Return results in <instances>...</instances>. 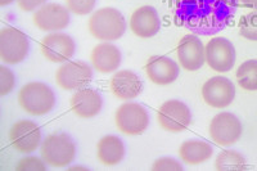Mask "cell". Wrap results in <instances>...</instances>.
<instances>
[{
	"label": "cell",
	"instance_id": "obj_1",
	"mask_svg": "<svg viewBox=\"0 0 257 171\" xmlns=\"http://www.w3.org/2000/svg\"><path fill=\"white\" fill-rule=\"evenodd\" d=\"M237 8L238 0H175L174 16L196 35H215L230 24Z\"/></svg>",
	"mask_w": 257,
	"mask_h": 171
},
{
	"label": "cell",
	"instance_id": "obj_2",
	"mask_svg": "<svg viewBox=\"0 0 257 171\" xmlns=\"http://www.w3.org/2000/svg\"><path fill=\"white\" fill-rule=\"evenodd\" d=\"M18 103L32 116H44L56 107V94L45 82L31 81L21 88Z\"/></svg>",
	"mask_w": 257,
	"mask_h": 171
},
{
	"label": "cell",
	"instance_id": "obj_3",
	"mask_svg": "<svg viewBox=\"0 0 257 171\" xmlns=\"http://www.w3.org/2000/svg\"><path fill=\"white\" fill-rule=\"evenodd\" d=\"M89 31L100 41H114L122 38L126 31V21L116 8H100L89 18Z\"/></svg>",
	"mask_w": 257,
	"mask_h": 171
},
{
	"label": "cell",
	"instance_id": "obj_4",
	"mask_svg": "<svg viewBox=\"0 0 257 171\" xmlns=\"http://www.w3.org/2000/svg\"><path fill=\"white\" fill-rule=\"evenodd\" d=\"M40 154L47 165L52 167H67L76 157V144L68 134L57 131L43 140Z\"/></svg>",
	"mask_w": 257,
	"mask_h": 171
},
{
	"label": "cell",
	"instance_id": "obj_5",
	"mask_svg": "<svg viewBox=\"0 0 257 171\" xmlns=\"http://www.w3.org/2000/svg\"><path fill=\"white\" fill-rule=\"evenodd\" d=\"M30 52V41L24 31L8 26L0 31V58L6 64L24 62Z\"/></svg>",
	"mask_w": 257,
	"mask_h": 171
},
{
	"label": "cell",
	"instance_id": "obj_6",
	"mask_svg": "<svg viewBox=\"0 0 257 171\" xmlns=\"http://www.w3.org/2000/svg\"><path fill=\"white\" fill-rule=\"evenodd\" d=\"M118 130L126 135H141L149 125V115L139 103H123L114 115Z\"/></svg>",
	"mask_w": 257,
	"mask_h": 171
},
{
	"label": "cell",
	"instance_id": "obj_7",
	"mask_svg": "<svg viewBox=\"0 0 257 171\" xmlns=\"http://www.w3.org/2000/svg\"><path fill=\"white\" fill-rule=\"evenodd\" d=\"M41 138L40 126L31 120H20L9 130V142L12 147L24 154L35 152L43 143Z\"/></svg>",
	"mask_w": 257,
	"mask_h": 171
},
{
	"label": "cell",
	"instance_id": "obj_8",
	"mask_svg": "<svg viewBox=\"0 0 257 171\" xmlns=\"http://www.w3.org/2000/svg\"><path fill=\"white\" fill-rule=\"evenodd\" d=\"M157 121L164 130L181 133L187 130L192 121L189 107L181 101L171 99L165 102L157 112Z\"/></svg>",
	"mask_w": 257,
	"mask_h": 171
},
{
	"label": "cell",
	"instance_id": "obj_9",
	"mask_svg": "<svg viewBox=\"0 0 257 171\" xmlns=\"http://www.w3.org/2000/svg\"><path fill=\"white\" fill-rule=\"evenodd\" d=\"M93 80V68L82 61H67L56 72V81L64 90H79Z\"/></svg>",
	"mask_w": 257,
	"mask_h": 171
},
{
	"label": "cell",
	"instance_id": "obj_10",
	"mask_svg": "<svg viewBox=\"0 0 257 171\" xmlns=\"http://www.w3.org/2000/svg\"><path fill=\"white\" fill-rule=\"evenodd\" d=\"M242 135V124L231 112H220L210 124V136L216 144L222 147L233 145Z\"/></svg>",
	"mask_w": 257,
	"mask_h": 171
},
{
	"label": "cell",
	"instance_id": "obj_11",
	"mask_svg": "<svg viewBox=\"0 0 257 171\" xmlns=\"http://www.w3.org/2000/svg\"><path fill=\"white\" fill-rule=\"evenodd\" d=\"M206 63L216 72H228L234 67L237 53L230 40L213 38L206 45Z\"/></svg>",
	"mask_w": 257,
	"mask_h": 171
},
{
	"label": "cell",
	"instance_id": "obj_12",
	"mask_svg": "<svg viewBox=\"0 0 257 171\" xmlns=\"http://www.w3.org/2000/svg\"><path fill=\"white\" fill-rule=\"evenodd\" d=\"M40 49L45 58L53 63L67 62L75 54L76 44L70 35L64 32L54 31L45 36L40 44Z\"/></svg>",
	"mask_w": 257,
	"mask_h": 171
},
{
	"label": "cell",
	"instance_id": "obj_13",
	"mask_svg": "<svg viewBox=\"0 0 257 171\" xmlns=\"http://www.w3.org/2000/svg\"><path fill=\"white\" fill-rule=\"evenodd\" d=\"M202 98L210 107H228L235 98V87L228 77L215 76L202 87Z\"/></svg>",
	"mask_w": 257,
	"mask_h": 171
},
{
	"label": "cell",
	"instance_id": "obj_14",
	"mask_svg": "<svg viewBox=\"0 0 257 171\" xmlns=\"http://www.w3.org/2000/svg\"><path fill=\"white\" fill-rule=\"evenodd\" d=\"M32 21L41 31H62L70 25L71 16L62 4L47 3L35 11Z\"/></svg>",
	"mask_w": 257,
	"mask_h": 171
},
{
	"label": "cell",
	"instance_id": "obj_15",
	"mask_svg": "<svg viewBox=\"0 0 257 171\" xmlns=\"http://www.w3.org/2000/svg\"><path fill=\"white\" fill-rule=\"evenodd\" d=\"M176 53L179 63L187 71L199 70L206 62L205 47L194 34H188L180 39Z\"/></svg>",
	"mask_w": 257,
	"mask_h": 171
},
{
	"label": "cell",
	"instance_id": "obj_16",
	"mask_svg": "<svg viewBox=\"0 0 257 171\" xmlns=\"http://www.w3.org/2000/svg\"><path fill=\"white\" fill-rule=\"evenodd\" d=\"M71 110L82 119H91L99 115L103 108V98L98 90L82 88L71 97Z\"/></svg>",
	"mask_w": 257,
	"mask_h": 171
},
{
	"label": "cell",
	"instance_id": "obj_17",
	"mask_svg": "<svg viewBox=\"0 0 257 171\" xmlns=\"http://www.w3.org/2000/svg\"><path fill=\"white\" fill-rule=\"evenodd\" d=\"M146 72L156 85H170L179 76V66L166 55H153L147 61Z\"/></svg>",
	"mask_w": 257,
	"mask_h": 171
},
{
	"label": "cell",
	"instance_id": "obj_18",
	"mask_svg": "<svg viewBox=\"0 0 257 171\" xmlns=\"http://www.w3.org/2000/svg\"><path fill=\"white\" fill-rule=\"evenodd\" d=\"M130 29L135 35L143 39L157 35L161 29V21L157 11L151 6L138 8L130 17Z\"/></svg>",
	"mask_w": 257,
	"mask_h": 171
},
{
	"label": "cell",
	"instance_id": "obj_19",
	"mask_svg": "<svg viewBox=\"0 0 257 171\" xmlns=\"http://www.w3.org/2000/svg\"><path fill=\"white\" fill-rule=\"evenodd\" d=\"M109 88L114 97L122 101H130L143 92V81L134 71L122 70L117 71L112 76Z\"/></svg>",
	"mask_w": 257,
	"mask_h": 171
},
{
	"label": "cell",
	"instance_id": "obj_20",
	"mask_svg": "<svg viewBox=\"0 0 257 171\" xmlns=\"http://www.w3.org/2000/svg\"><path fill=\"white\" fill-rule=\"evenodd\" d=\"M90 61L98 72L111 73L120 67L122 62V54L116 45L105 41V43L98 44L94 48L90 54Z\"/></svg>",
	"mask_w": 257,
	"mask_h": 171
},
{
	"label": "cell",
	"instance_id": "obj_21",
	"mask_svg": "<svg viewBox=\"0 0 257 171\" xmlns=\"http://www.w3.org/2000/svg\"><path fill=\"white\" fill-rule=\"evenodd\" d=\"M125 145L122 140L116 135H105L98 142L96 156L105 166H116L125 158Z\"/></svg>",
	"mask_w": 257,
	"mask_h": 171
},
{
	"label": "cell",
	"instance_id": "obj_22",
	"mask_svg": "<svg viewBox=\"0 0 257 171\" xmlns=\"http://www.w3.org/2000/svg\"><path fill=\"white\" fill-rule=\"evenodd\" d=\"M213 154V148L210 143L199 139H190L179 148V156L188 165H201Z\"/></svg>",
	"mask_w": 257,
	"mask_h": 171
},
{
	"label": "cell",
	"instance_id": "obj_23",
	"mask_svg": "<svg viewBox=\"0 0 257 171\" xmlns=\"http://www.w3.org/2000/svg\"><path fill=\"white\" fill-rule=\"evenodd\" d=\"M217 171H243L247 170V159L240 152L234 149L221 151L215 161Z\"/></svg>",
	"mask_w": 257,
	"mask_h": 171
},
{
	"label": "cell",
	"instance_id": "obj_24",
	"mask_svg": "<svg viewBox=\"0 0 257 171\" xmlns=\"http://www.w3.org/2000/svg\"><path fill=\"white\" fill-rule=\"evenodd\" d=\"M237 81L242 89L254 92L257 90V59H248L238 67Z\"/></svg>",
	"mask_w": 257,
	"mask_h": 171
},
{
	"label": "cell",
	"instance_id": "obj_25",
	"mask_svg": "<svg viewBox=\"0 0 257 171\" xmlns=\"http://www.w3.org/2000/svg\"><path fill=\"white\" fill-rule=\"evenodd\" d=\"M239 32L247 40L257 41V11L240 18Z\"/></svg>",
	"mask_w": 257,
	"mask_h": 171
},
{
	"label": "cell",
	"instance_id": "obj_26",
	"mask_svg": "<svg viewBox=\"0 0 257 171\" xmlns=\"http://www.w3.org/2000/svg\"><path fill=\"white\" fill-rule=\"evenodd\" d=\"M16 77L15 73L7 66L0 67V96H7L15 89Z\"/></svg>",
	"mask_w": 257,
	"mask_h": 171
},
{
	"label": "cell",
	"instance_id": "obj_27",
	"mask_svg": "<svg viewBox=\"0 0 257 171\" xmlns=\"http://www.w3.org/2000/svg\"><path fill=\"white\" fill-rule=\"evenodd\" d=\"M17 171H45L47 170V162L43 158L35 156H29L20 159L16 166Z\"/></svg>",
	"mask_w": 257,
	"mask_h": 171
},
{
	"label": "cell",
	"instance_id": "obj_28",
	"mask_svg": "<svg viewBox=\"0 0 257 171\" xmlns=\"http://www.w3.org/2000/svg\"><path fill=\"white\" fill-rule=\"evenodd\" d=\"M70 12L77 16H85L93 12L96 0H66Z\"/></svg>",
	"mask_w": 257,
	"mask_h": 171
},
{
	"label": "cell",
	"instance_id": "obj_29",
	"mask_svg": "<svg viewBox=\"0 0 257 171\" xmlns=\"http://www.w3.org/2000/svg\"><path fill=\"white\" fill-rule=\"evenodd\" d=\"M152 170L155 171H165V170H171V171H181L183 170V165L175 158L171 157H161V158L156 159L152 165Z\"/></svg>",
	"mask_w": 257,
	"mask_h": 171
},
{
	"label": "cell",
	"instance_id": "obj_30",
	"mask_svg": "<svg viewBox=\"0 0 257 171\" xmlns=\"http://www.w3.org/2000/svg\"><path fill=\"white\" fill-rule=\"evenodd\" d=\"M17 3L21 11H24V12H32V11H38L40 7L47 4V0H17Z\"/></svg>",
	"mask_w": 257,
	"mask_h": 171
},
{
	"label": "cell",
	"instance_id": "obj_31",
	"mask_svg": "<svg viewBox=\"0 0 257 171\" xmlns=\"http://www.w3.org/2000/svg\"><path fill=\"white\" fill-rule=\"evenodd\" d=\"M238 3L243 4V6L251 7V8L256 9L257 11V0H238Z\"/></svg>",
	"mask_w": 257,
	"mask_h": 171
},
{
	"label": "cell",
	"instance_id": "obj_32",
	"mask_svg": "<svg viewBox=\"0 0 257 171\" xmlns=\"http://www.w3.org/2000/svg\"><path fill=\"white\" fill-rule=\"evenodd\" d=\"M15 0H0V6L2 7H6V6H9V4H12Z\"/></svg>",
	"mask_w": 257,
	"mask_h": 171
},
{
	"label": "cell",
	"instance_id": "obj_33",
	"mask_svg": "<svg viewBox=\"0 0 257 171\" xmlns=\"http://www.w3.org/2000/svg\"><path fill=\"white\" fill-rule=\"evenodd\" d=\"M70 170H89V168L82 167V166H72V167H70Z\"/></svg>",
	"mask_w": 257,
	"mask_h": 171
}]
</instances>
